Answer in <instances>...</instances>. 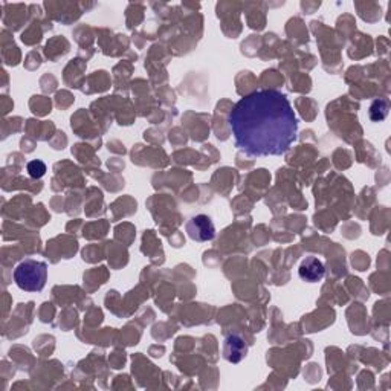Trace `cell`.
<instances>
[{"mask_svg":"<svg viewBox=\"0 0 391 391\" xmlns=\"http://www.w3.org/2000/svg\"><path fill=\"white\" fill-rule=\"evenodd\" d=\"M228 122L236 147L251 156L284 155L298 133L291 101L273 89L246 95L232 107Z\"/></svg>","mask_w":391,"mask_h":391,"instance_id":"cell-1","label":"cell"},{"mask_svg":"<svg viewBox=\"0 0 391 391\" xmlns=\"http://www.w3.org/2000/svg\"><path fill=\"white\" fill-rule=\"evenodd\" d=\"M47 280V266L37 260H25L14 271V281L22 291L40 292L43 291Z\"/></svg>","mask_w":391,"mask_h":391,"instance_id":"cell-2","label":"cell"},{"mask_svg":"<svg viewBox=\"0 0 391 391\" xmlns=\"http://www.w3.org/2000/svg\"><path fill=\"white\" fill-rule=\"evenodd\" d=\"M187 234L194 242H210L216 237V228L211 219L205 214L194 216L190 219L187 226Z\"/></svg>","mask_w":391,"mask_h":391,"instance_id":"cell-3","label":"cell"},{"mask_svg":"<svg viewBox=\"0 0 391 391\" xmlns=\"http://www.w3.org/2000/svg\"><path fill=\"white\" fill-rule=\"evenodd\" d=\"M298 273L300 278L307 281V283H317V281L324 278L326 267L317 257H307L306 260H303V263H301Z\"/></svg>","mask_w":391,"mask_h":391,"instance_id":"cell-4","label":"cell"},{"mask_svg":"<svg viewBox=\"0 0 391 391\" xmlns=\"http://www.w3.org/2000/svg\"><path fill=\"white\" fill-rule=\"evenodd\" d=\"M388 113V101L387 100H376L372 107H370V118L372 121H382L386 120Z\"/></svg>","mask_w":391,"mask_h":391,"instance_id":"cell-5","label":"cell"},{"mask_svg":"<svg viewBox=\"0 0 391 391\" xmlns=\"http://www.w3.org/2000/svg\"><path fill=\"white\" fill-rule=\"evenodd\" d=\"M28 173L34 179H40L46 173V166L42 161H31L28 164Z\"/></svg>","mask_w":391,"mask_h":391,"instance_id":"cell-6","label":"cell"}]
</instances>
